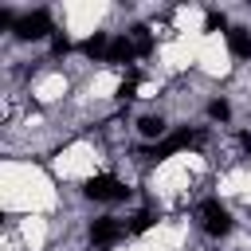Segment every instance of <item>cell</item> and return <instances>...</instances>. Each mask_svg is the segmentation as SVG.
<instances>
[{
	"label": "cell",
	"instance_id": "1",
	"mask_svg": "<svg viewBox=\"0 0 251 251\" xmlns=\"http://www.w3.org/2000/svg\"><path fill=\"white\" fill-rule=\"evenodd\" d=\"M129 231H126V224L118 220V216H98L94 224H90V243L94 247H114V243H122Z\"/></svg>",
	"mask_w": 251,
	"mask_h": 251
},
{
	"label": "cell",
	"instance_id": "2",
	"mask_svg": "<svg viewBox=\"0 0 251 251\" xmlns=\"http://www.w3.org/2000/svg\"><path fill=\"white\" fill-rule=\"evenodd\" d=\"M86 196H90V200H126L129 188H126L114 173H98V176L86 180Z\"/></svg>",
	"mask_w": 251,
	"mask_h": 251
},
{
	"label": "cell",
	"instance_id": "3",
	"mask_svg": "<svg viewBox=\"0 0 251 251\" xmlns=\"http://www.w3.org/2000/svg\"><path fill=\"white\" fill-rule=\"evenodd\" d=\"M200 220H204V231H208V235H227V231H231V216H227V208H224L216 196L200 200Z\"/></svg>",
	"mask_w": 251,
	"mask_h": 251
},
{
	"label": "cell",
	"instance_id": "4",
	"mask_svg": "<svg viewBox=\"0 0 251 251\" xmlns=\"http://www.w3.org/2000/svg\"><path fill=\"white\" fill-rule=\"evenodd\" d=\"M55 27H51V12H43V8H35V12H27V16H20V24H16V35L27 43V39H43V35H51Z\"/></svg>",
	"mask_w": 251,
	"mask_h": 251
},
{
	"label": "cell",
	"instance_id": "5",
	"mask_svg": "<svg viewBox=\"0 0 251 251\" xmlns=\"http://www.w3.org/2000/svg\"><path fill=\"white\" fill-rule=\"evenodd\" d=\"M137 59V51H133V43H129V35H118V39H110V51H106V63H114V67H122V63H133Z\"/></svg>",
	"mask_w": 251,
	"mask_h": 251
},
{
	"label": "cell",
	"instance_id": "6",
	"mask_svg": "<svg viewBox=\"0 0 251 251\" xmlns=\"http://www.w3.org/2000/svg\"><path fill=\"white\" fill-rule=\"evenodd\" d=\"M106 51H110V35H106V31H94V35L82 39V55H86V59L106 63Z\"/></svg>",
	"mask_w": 251,
	"mask_h": 251
},
{
	"label": "cell",
	"instance_id": "7",
	"mask_svg": "<svg viewBox=\"0 0 251 251\" xmlns=\"http://www.w3.org/2000/svg\"><path fill=\"white\" fill-rule=\"evenodd\" d=\"M227 51L247 63V59H251V31H247V27H231V31H227Z\"/></svg>",
	"mask_w": 251,
	"mask_h": 251
},
{
	"label": "cell",
	"instance_id": "8",
	"mask_svg": "<svg viewBox=\"0 0 251 251\" xmlns=\"http://www.w3.org/2000/svg\"><path fill=\"white\" fill-rule=\"evenodd\" d=\"M126 35H129V43H133V51H137V59L153 51V35H149V27H129Z\"/></svg>",
	"mask_w": 251,
	"mask_h": 251
},
{
	"label": "cell",
	"instance_id": "9",
	"mask_svg": "<svg viewBox=\"0 0 251 251\" xmlns=\"http://www.w3.org/2000/svg\"><path fill=\"white\" fill-rule=\"evenodd\" d=\"M137 129H141L145 137H161V133H165V118H161V114H145V118L137 122Z\"/></svg>",
	"mask_w": 251,
	"mask_h": 251
},
{
	"label": "cell",
	"instance_id": "10",
	"mask_svg": "<svg viewBox=\"0 0 251 251\" xmlns=\"http://www.w3.org/2000/svg\"><path fill=\"white\" fill-rule=\"evenodd\" d=\"M153 224H157V216H153V212H137V216L126 224V231H129V235H141V231H149Z\"/></svg>",
	"mask_w": 251,
	"mask_h": 251
},
{
	"label": "cell",
	"instance_id": "11",
	"mask_svg": "<svg viewBox=\"0 0 251 251\" xmlns=\"http://www.w3.org/2000/svg\"><path fill=\"white\" fill-rule=\"evenodd\" d=\"M208 114H212L216 122H227V114H231V106H227L224 98H212V102H208Z\"/></svg>",
	"mask_w": 251,
	"mask_h": 251
},
{
	"label": "cell",
	"instance_id": "12",
	"mask_svg": "<svg viewBox=\"0 0 251 251\" xmlns=\"http://www.w3.org/2000/svg\"><path fill=\"white\" fill-rule=\"evenodd\" d=\"M51 51H55V55H59V59H63V55H67V51H71V39H67V35H63V31H59V35H55V39H51Z\"/></svg>",
	"mask_w": 251,
	"mask_h": 251
},
{
	"label": "cell",
	"instance_id": "13",
	"mask_svg": "<svg viewBox=\"0 0 251 251\" xmlns=\"http://www.w3.org/2000/svg\"><path fill=\"white\" fill-rule=\"evenodd\" d=\"M227 20H224V12H208V31H216V27H224Z\"/></svg>",
	"mask_w": 251,
	"mask_h": 251
},
{
	"label": "cell",
	"instance_id": "14",
	"mask_svg": "<svg viewBox=\"0 0 251 251\" xmlns=\"http://www.w3.org/2000/svg\"><path fill=\"white\" fill-rule=\"evenodd\" d=\"M239 145H243V149L251 153V133H239Z\"/></svg>",
	"mask_w": 251,
	"mask_h": 251
}]
</instances>
